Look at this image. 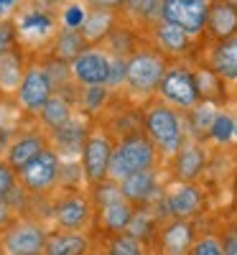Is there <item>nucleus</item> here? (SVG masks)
I'll return each instance as SVG.
<instances>
[{
	"label": "nucleus",
	"instance_id": "nucleus-1",
	"mask_svg": "<svg viewBox=\"0 0 237 255\" xmlns=\"http://www.w3.org/2000/svg\"><path fill=\"white\" fill-rule=\"evenodd\" d=\"M143 130L145 135L156 143L161 156H174L179 148L189 140L186 138V128L176 108L166 100H153L145 105L143 110Z\"/></svg>",
	"mask_w": 237,
	"mask_h": 255
},
{
	"label": "nucleus",
	"instance_id": "nucleus-2",
	"mask_svg": "<svg viewBox=\"0 0 237 255\" xmlns=\"http://www.w3.org/2000/svg\"><path fill=\"white\" fill-rule=\"evenodd\" d=\"M156 161H158L156 143L143 133H133V135L122 138L120 143H115L113 161H110V176L107 179L122 181L125 176H130L135 171L156 166Z\"/></svg>",
	"mask_w": 237,
	"mask_h": 255
},
{
	"label": "nucleus",
	"instance_id": "nucleus-3",
	"mask_svg": "<svg viewBox=\"0 0 237 255\" xmlns=\"http://www.w3.org/2000/svg\"><path fill=\"white\" fill-rule=\"evenodd\" d=\"M166 54L158 49H135L127 56V82L125 87L138 97L156 95L158 82L166 72Z\"/></svg>",
	"mask_w": 237,
	"mask_h": 255
},
{
	"label": "nucleus",
	"instance_id": "nucleus-4",
	"mask_svg": "<svg viewBox=\"0 0 237 255\" xmlns=\"http://www.w3.org/2000/svg\"><path fill=\"white\" fill-rule=\"evenodd\" d=\"M156 95L161 100L171 102L174 108H181V110H189V108H194V105L202 102L197 74H194L189 67H184V64L166 67V72H163V77L158 82Z\"/></svg>",
	"mask_w": 237,
	"mask_h": 255
},
{
	"label": "nucleus",
	"instance_id": "nucleus-5",
	"mask_svg": "<svg viewBox=\"0 0 237 255\" xmlns=\"http://www.w3.org/2000/svg\"><path fill=\"white\" fill-rule=\"evenodd\" d=\"M54 92H56V82L46 64H28L23 79H20V87L15 92V102L23 113L38 115Z\"/></svg>",
	"mask_w": 237,
	"mask_h": 255
},
{
	"label": "nucleus",
	"instance_id": "nucleus-6",
	"mask_svg": "<svg viewBox=\"0 0 237 255\" xmlns=\"http://www.w3.org/2000/svg\"><path fill=\"white\" fill-rule=\"evenodd\" d=\"M13 23L18 31V41H26V44H41V41H54L59 26L56 18L49 13V5L38 3H23L20 10L13 15Z\"/></svg>",
	"mask_w": 237,
	"mask_h": 255
},
{
	"label": "nucleus",
	"instance_id": "nucleus-7",
	"mask_svg": "<svg viewBox=\"0 0 237 255\" xmlns=\"http://www.w3.org/2000/svg\"><path fill=\"white\" fill-rule=\"evenodd\" d=\"M59 176H61V153L54 145L41 151L33 161H28L18 171L20 189H26L28 194H44L59 181Z\"/></svg>",
	"mask_w": 237,
	"mask_h": 255
},
{
	"label": "nucleus",
	"instance_id": "nucleus-8",
	"mask_svg": "<svg viewBox=\"0 0 237 255\" xmlns=\"http://www.w3.org/2000/svg\"><path fill=\"white\" fill-rule=\"evenodd\" d=\"M113 151H115V143L113 138L102 133V130H92L84 140L82 148V174L87 179V184H100L110 176V161H113Z\"/></svg>",
	"mask_w": 237,
	"mask_h": 255
},
{
	"label": "nucleus",
	"instance_id": "nucleus-9",
	"mask_svg": "<svg viewBox=\"0 0 237 255\" xmlns=\"http://www.w3.org/2000/svg\"><path fill=\"white\" fill-rule=\"evenodd\" d=\"M161 204H163L168 217L194 220L197 215H202V212H204L207 197H204V191L194 181H179V184H171V186L163 189Z\"/></svg>",
	"mask_w": 237,
	"mask_h": 255
},
{
	"label": "nucleus",
	"instance_id": "nucleus-10",
	"mask_svg": "<svg viewBox=\"0 0 237 255\" xmlns=\"http://www.w3.org/2000/svg\"><path fill=\"white\" fill-rule=\"evenodd\" d=\"M207 13L209 0H163L161 5V18L181 26L194 38L207 31Z\"/></svg>",
	"mask_w": 237,
	"mask_h": 255
},
{
	"label": "nucleus",
	"instance_id": "nucleus-11",
	"mask_svg": "<svg viewBox=\"0 0 237 255\" xmlns=\"http://www.w3.org/2000/svg\"><path fill=\"white\" fill-rule=\"evenodd\" d=\"M46 232L36 222H15L5 227L0 248L8 255H38L46 250Z\"/></svg>",
	"mask_w": 237,
	"mask_h": 255
},
{
	"label": "nucleus",
	"instance_id": "nucleus-12",
	"mask_svg": "<svg viewBox=\"0 0 237 255\" xmlns=\"http://www.w3.org/2000/svg\"><path fill=\"white\" fill-rule=\"evenodd\" d=\"M72 77L82 87H97V84H107L110 79V67L113 56L102 49H84L77 59H72Z\"/></svg>",
	"mask_w": 237,
	"mask_h": 255
},
{
	"label": "nucleus",
	"instance_id": "nucleus-13",
	"mask_svg": "<svg viewBox=\"0 0 237 255\" xmlns=\"http://www.w3.org/2000/svg\"><path fill=\"white\" fill-rule=\"evenodd\" d=\"M92 202L82 194H69L54 204L51 215L59 230H84L92 220Z\"/></svg>",
	"mask_w": 237,
	"mask_h": 255
},
{
	"label": "nucleus",
	"instance_id": "nucleus-14",
	"mask_svg": "<svg viewBox=\"0 0 237 255\" xmlns=\"http://www.w3.org/2000/svg\"><path fill=\"white\" fill-rule=\"evenodd\" d=\"M51 145V138L46 130H28V133H20L15 135L8 148H5V161L15 168V171H20L28 161H33L41 151H46V148Z\"/></svg>",
	"mask_w": 237,
	"mask_h": 255
},
{
	"label": "nucleus",
	"instance_id": "nucleus-15",
	"mask_svg": "<svg viewBox=\"0 0 237 255\" xmlns=\"http://www.w3.org/2000/svg\"><path fill=\"white\" fill-rule=\"evenodd\" d=\"M120 189H122V194L125 199H130L133 204H150V202H156L161 199L163 194V189L158 184V174H156V166H150V168H143V171H135L130 176H125L120 181Z\"/></svg>",
	"mask_w": 237,
	"mask_h": 255
},
{
	"label": "nucleus",
	"instance_id": "nucleus-16",
	"mask_svg": "<svg viewBox=\"0 0 237 255\" xmlns=\"http://www.w3.org/2000/svg\"><path fill=\"white\" fill-rule=\"evenodd\" d=\"M150 38H153V46L158 51H163L166 56H174V59H181L191 51V41L194 36L186 33L181 26L176 23H168V20H156L153 23V31H150Z\"/></svg>",
	"mask_w": 237,
	"mask_h": 255
},
{
	"label": "nucleus",
	"instance_id": "nucleus-17",
	"mask_svg": "<svg viewBox=\"0 0 237 255\" xmlns=\"http://www.w3.org/2000/svg\"><path fill=\"white\" fill-rule=\"evenodd\" d=\"M171 158L176 181H197L207 168V151L199 140H186Z\"/></svg>",
	"mask_w": 237,
	"mask_h": 255
},
{
	"label": "nucleus",
	"instance_id": "nucleus-18",
	"mask_svg": "<svg viewBox=\"0 0 237 255\" xmlns=\"http://www.w3.org/2000/svg\"><path fill=\"white\" fill-rule=\"evenodd\" d=\"M207 33L214 41H222L237 33V0H209Z\"/></svg>",
	"mask_w": 237,
	"mask_h": 255
},
{
	"label": "nucleus",
	"instance_id": "nucleus-19",
	"mask_svg": "<svg viewBox=\"0 0 237 255\" xmlns=\"http://www.w3.org/2000/svg\"><path fill=\"white\" fill-rule=\"evenodd\" d=\"M194 238H197V227H194L191 220L184 217H171L168 225H163L158 230V245L163 253H189L194 245Z\"/></svg>",
	"mask_w": 237,
	"mask_h": 255
},
{
	"label": "nucleus",
	"instance_id": "nucleus-20",
	"mask_svg": "<svg viewBox=\"0 0 237 255\" xmlns=\"http://www.w3.org/2000/svg\"><path fill=\"white\" fill-rule=\"evenodd\" d=\"M90 130L82 120L72 118L69 123H64L56 130H49V138H51V145L61 153V158H69V156H82V148H84V140H87Z\"/></svg>",
	"mask_w": 237,
	"mask_h": 255
},
{
	"label": "nucleus",
	"instance_id": "nucleus-21",
	"mask_svg": "<svg viewBox=\"0 0 237 255\" xmlns=\"http://www.w3.org/2000/svg\"><path fill=\"white\" fill-rule=\"evenodd\" d=\"M97 212H100V227L105 232H110V235H115V232L127 230V225H130V220L135 215V204L125 197H118L107 204H100Z\"/></svg>",
	"mask_w": 237,
	"mask_h": 255
},
{
	"label": "nucleus",
	"instance_id": "nucleus-22",
	"mask_svg": "<svg viewBox=\"0 0 237 255\" xmlns=\"http://www.w3.org/2000/svg\"><path fill=\"white\" fill-rule=\"evenodd\" d=\"M209 64L225 82H237V33L214 44Z\"/></svg>",
	"mask_w": 237,
	"mask_h": 255
},
{
	"label": "nucleus",
	"instance_id": "nucleus-23",
	"mask_svg": "<svg viewBox=\"0 0 237 255\" xmlns=\"http://www.w3.org/2000/svg\"><path fill=\"white\" fill-rule=\"evenodd\" d=\"M51 44H54L51 54L56 59H61V61H69V64H72V59H77L87 46H92L90 41L84 38L82 28H74V26H59V31H56Z\"/></svg>",
	"mask_w": 237,
	"mask_h": 255
},
{
	"label": "nucleus",
	"instance_id": "nucleus-24",
	"mask_svg": "<svg viewBox=\"0 0 237 255\" xmlns=\"http://www.w3.org/2000/svg\"><path fill=\"white\" fill-rule=\"evenodd\" d=\"M23 74H26L23 56L18 54L15 46L8 49L5 54H0V92L3 95H15Z\"/></svg>",
	"mask_w": 237,
	"mask_h": 255
},
{
	"label": "nucleus",
	"instance_id": "nucleus-25",
	"mask_svg": "<svg viewBox=\"0 0 237 255\" xmlns=\"http://www.w3.org/2000/svg\"><path fill=\"white\" fill-rule=\"evenodd\" d=\"M115 31V10H105V8H90L82 23V33L90 44H97L105 36H110Z\"/></svg>",
	"mask_w": 237,
	"mask_h": 255
},
{
	"label": "nucleus",
	"instance_id": "nucleus-26",
	"mask_svg": "<svg viewBox=\"0 0 237 255\" xmlns=\"http://www.w3.org/2000/svg\"><path fill=\"white\" fill-rule=\"evenodd\" d=\"M74 118V108H72V100L69 97H64V95H51V100L41 108L38 113V120L41 125L46 128V133L49 130H56V128H61L64 123H69Z\"/></svg>",
	"mask_w": 237,
	"mask_h": 255
},
{
	"label": "nucleus",
	"instance_id": "nucleus-27",
	"mask_svg": "<svg viewBox=\"0 0 237 255\" xmlns=\"http://www.w3.org/2000/svg\"><path fill=\"white\" fill-rule=\"evenodd\" d=\"M90 250V240L77 230H67L59 232V235H51L46 240V250L49 255H82Z\"/></svg>",
	"mask_w": 237,
	"mask_h": 255
},
{
	"label": "nucleus",
	"instance_id": "nucleus-28",
	"mask_svg": "<svg viewBox=\"0 0 237 255\" xmlns=\"http://www.w3.org/2000/svg\"><path fill=\"white\" fill-rule=\"evenodd\" d=\"M214 118H217L214 102H207V100H202L199 105H194V108L186 110V123H189V128H191V133L197 135L199 140L209 138V128H212Z\"/></svg>",
	"mask_w": 237,
	"mask_h": 255
},
{
	"label": "nucleus",
	"instance_id": "nucleus-29",
	"mask_svg": "<svg viewBox=\"0 0 237 255\" xmlns=\"http://www.w3.org/2000/svg\"><path fill=\"white\" fill-rule=\"evenodd\" d=\"M197 74V84H199V92H202V100L207 102H222L225 100V79L212 69V64L209 67H202L194 72Z\"/></svg>",
	"mask_w": 237,
	"mask_h": 255
},
{
	"label": "nucleus",
	"instance_id": "nucleus-30",
	"mask_svg": "<svg viewBox=\"0 0 237 255\" xmlns=\"http://www.w3.org/2000/svg\"><path fill=\"white\" fill-rule=\"evenodd\" d=\"M107 253L113 255H140L145 253V243L138 240L133 232H115V235L110 238V243H107Z\"/></svg>",
	"mask_w": 237,
	"mask_h": 255
},
{
	"label": "nucleus",
	"instance_id": "nucleus-31",
	"mask_svg": "<svg viewBox=\"0 0 237 255\" xmlns=\"http://www.w3.org/2000/svg\"><path fill=\"white\" fill-rule=\"evenodd\" d=\"M161 5H163V0H125V8L148 26L161 20Z\"/></svg>",
	"mask_w": 237,
	"mask_h": 255
},
{
	"label": "nucleus",
	"instance_id": "nucleus-32",
	"mask_svg": "<svg viewBox=\"0 0 237 255\" xmlns=\"http://www.w3.org/2000/svg\"><path fill=\"white\" fill-rule=\"evenodd\" d=\"M127 232H133L138 240H143L145 245L156 238V222H153V215L148 209H135V215L127 225Z\"/></svg>",
	"mask_w": 237,
	"mask_h": 255
},
{
	"label": "nucleus",
	"instance_id": "nucleus-33",
	"mask_svg": "<svg viewBox=\"0 0 237 255\" xmlns=\"http://www.w3.org/2000/svg\"><path fill=\"white\" fill-rule=\"evenodd\" d=\"M209 140L214 143H230L235 140V115L230 113H217V118H214L212 128H209Z\"/></svg>",
	"mask_w": 237,
	"mask_h": 255
},
{
	"label": "nucleus",
	"instance_id": "nucleus-34",
	"mask_svg": "<svg viewBox=\"0 0 237 255\" xmlns=\"http://www.w3.org/2000/svg\"><path fill=\"white\" fill-rule=\"evenodd\" d=\"M18 171L5 161V158H0V199L3 202H8L10 204V199H13V194L18 191Z\"/></svg>",
	"mask_w": 237,
	"mask_h": 255
},
{
	"label": "nucleus",
	"instance_id": "nucleus-35",
	"mask_svg": "<svg viewBox=\"0 0 237 255\" xmlns=\"http://www.w3.org/2000/svg\"><path fill=\"white\" fill-rule=\"evenodd\" d=\"M189 253L191 255H222L225 253V243L220 238H214V235H207L202 240H194Z\"/></svg>",
	"mask_w": 237,
	"mask_h": 255
},
{
	"label": "nucleus",
	"instance_id": "nucleus-36",
	"mask_svg": "<svg viewBox=\"0 0 237 255\" xmlns=\"http://www.w3.org/2000/svg\"><path fill=\"white\" fill-rule=\"evenodd\" d=\"M18 31H15V23L13 18H0V54H5L8 49L18 46Z\"/></svg>",
	"mask_w": 237,
	"mask_h": 255
},
{
	"label": "nucleus",
	"instance_id": "nucleus-37",
	"mask_svg": "<svg viewBox=\"0 0 237 255\" xmlns=\"http://www.w3.org/2000/svg\"><path fill=\"white\" fill-rule=\"evenodd\" d=\"M107 84H97V87H84V92H82V105L87 110H97V108H102L105 105V100H107Z\"/></svg>",
	"mask_w": 237,
	"mask_h": 255
},
{
	"label": "nucleus",
	"instance_id": "nucleus-38",
	"mask_svg": "<svg viewBox=\"0 0 237 255\" xmlns=\"http://www.w3.org/2000/svg\"><path fill=\"white\" fill-rule=\"evenodd\" d=\"M127 82V56H113V67H110V79H107V87L115 90L122 87Z\"/></svg>",
	"mask_w": 237,
	"mask_h": 255
},
{
	"label": "nucleus",
	"instance_id": "nucleus-39",
	"mask_svg": "<svg viewBox=\"0 0 237 255\" xmlns=\"http://www.w3.org/2000/svg\"><path fill=\"white\" fill-rule=\"evenodd\" d=\"M26 0H0V18H13Z\"/></svg>",
	"mask_w": 237,
	"mask_h": 255
},
{
	"label": "nucleus",
	"instance_id": "nucleus-40",
	"mask_svg": "<svg viewBox=\"0 0 237 255\" xmlns=\"http://www.w3.org/2000/svg\"><path fill=\"white\" fill-rule=\"evenodd\" d=\"M90 8H105V10H120L125 8V0H84Z\"/></svg>",
	"mask_w": 237,
	"mask_h": 255
},
{
	"label": "nucleus",
	"instance_id": "nucleus-41",
	"mask_svg": "<svg viewBox=\"0 0 237 255\" xmlns=\"http://www.w3.org/2000/svg\"><path fill=\"white\" fill-rule=\"evenodd\" d=\"M222 243H225V253H227V255H237V225L225 232Z\"/></svg>",
	"mask_w": 237,
	"mask_h": 255
},
{
	"label": "nucleus",
	"instance_id": "nucleus-42",
	"mask_svg": "<svg viewBox=\"0 0 237 255\" xmlns=\"http://www.w3.org/2000/svg\"><path fill=\"white\" fill-rule=\"evenodd\" d=\"M13 222V212H10V204L0 199V232H3L8 225Z\"/></svg>",
	"mask_w": 237,
	"mask_h": 255
},
{
	"label": "nucleus",
	"instance_id": "nucleus-43",
	"mask_svg": "<svg viewBox=\"0 0 237 255\" xmlns=\"http://www.w3.org/2000/svg\"><path fill=\"white\" fill-rule=\"evenodd\" d=\"M38 3H44V5L54 8V5H67V3H74V0H38Z\"/></svg>",
	"mask_w": 237,
	"mask_h": 255
},
{
	"label": "nucleus",
	"instance_id": "nucleus-44",
	"mask_svg": "<svg viewBox=\"0 0 237 255\" xmlns=\"http://www.w3.org/2000/svg\"><path fill=\"white\" fill-rule=\"evenodd\" d=\"M235 140H237V115H235Z\"/></svg>",
	"mask_w": 237,
	"mask_h": 255
},
{
	"label": "nucleus",
	"instance_id": "nucleus-45",
	"mask_svg": "<svg viewBox=\"0 0 237 255\" xmlns=\"http://www.w3.org/2000/svg\"><path fill=\"white\" fill-rule=\"evenodd\" d=\"M235 194H237V176H235Z\"/></svg>",
	"mask_w": 237,
	"mask_h": 255
}]
</instances>
